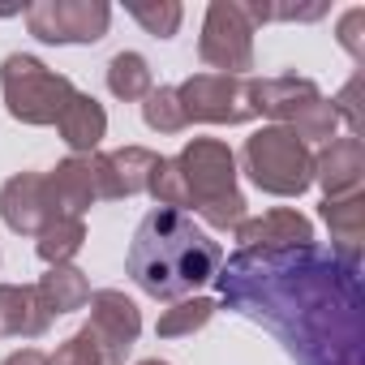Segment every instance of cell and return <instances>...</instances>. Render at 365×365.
Listing matches in <instances>:
<instances>
[{
	"mask_svg": "<svg viewBox=\"0 0 365 365\" xmlns=\"http://www.w3.org/2000/svg\"><path fill=\"white\" fill-rule=\"evenodd\" d=\"M237 241H241V250H297V245H314V224L301 211L279 207L258 220H241Z\"/></svg>",
	"mask_w": 365,
	"mask_h": 365,
	"instance_id": "obj_14",
	"label": "cell"
},
{
	"mask_svg": "<svg viewBox=\"0 0 365 365\" xmlns=\"http://www.w3.org/2000/svg\"><path fill=\"white\" fill-rule=\"evenodd\" d=\"M220 267H224V250L185 211H168V207H155L138 224L125 258L129 279L155 301H180L198 292L220 275Z\"/></svg>",
	"mask_w": 365,
	"mask_h": 365,
	"instance_id": "obj_2",
	"label": "cell"
},
{
	"mask_svg": "<svg viewBox=\"0 0 365 365\" xmlns=\"http://www.w3.org/2000/svg\"><path fill=\"white\" fill-rule=\"evenodd\" d=\"M0 365H52L39 348H22V352H14V356H5Z\"/></svg>",
	"mask_w": 365,
	"mask_h": 365,
	"instance_id": "obj_28",
	"label": "cell"
},
{
	"mask_svg": "<svg viewBox=\"0 0 365 365\" xmlns=\"http://www.w3.org/2000/svg\"><path fill=\"white\" fill-rule=\"evenodd\" d=\"M215 301L211 297H194V301H176L172 309H163L159 314V322H155V335L159 339H180V335H194L198 327H207L211 318H215Z\"/></svg>",
	"mask_w": 365,
	"mask_h": 365,
	"instance_id": "obj_22",
	"label": "cell"
},
{
	"mask_svg": "<svg viewBox=\"0 0 365 365\" xmlns=\"http://www.w3.org/2000/svg\"><path fill=\"white\" fill-rule=\"evenodd\" d=\"M0 220L22 237H39L56 220V207L48 198V176H39V172L9 176L5 190H0Z\"/></svg>",
	"mask_w": 365,
	"mask_h": 365,
	"instance_id": "obj_12",
	"label": "cell"
},
{
	"mask_svg": "<svg viewBox=\"0 0 365 365\" xmlns=\"http://www.w3.org/2000/svg\"><path fill=\"white\" fill-rule=\"evenodd\" d=\"M180 108L190 120L202 125H245L258 116L254 108V82L250 78H228V73H194L190 82L176 86Z\"/></svg>",
	"mask_w": 365,
	"mask_h": 365,
	"instance_id": "obj_8",
	"label": "cell"
},
{
	"mask_svg": "<svg viewBox=\"0 0 365 365\" xmlns=\"http://www.w3.org/2000/svg\"><path fill=\"white\" fill-rule=\"evenodd\" d=\"M322 220L331 228V250L339 258L361 262V245H365V194H344V198H327L322 202Z\"/></svg>",
	"mask_w": 365,
	"mask_h": 365,
	"instance_id": "obj_17",
	"label": "cell"
},
{
	"mask_svg": "<svg viewBox=\"0 0 365 365\" xmlns=\"http://www.w3.org/2000/svg\"><path fill=\"white\" fill-rule=\"evenodd\" d=\"M56 129H61V138H65V146L73 155H95V146L108 133V112H103V103L95 95H82L78 91L65 103V112L56 116Z\"/></svg>",
	"mask_w": 365,
	"mask_h": 365,
	"instance_id": "obj_15",
	"label": "cell"
},
{
	"mask_svg": "<svg viewBox=\"0 0 365 365\" xmlns=\"http://www.w3.org/2000/svg\"><path fill=\"white\" fill-rule=\"evenodd\" d=\"M142 120L155 133H180V129H185L190 116H185V108H180L176 86H150V95L142 99Z\"/></svg>",
	"mask_w": 365,
	"mask_h": 365,
	"instance_id": "obj_23",
	"label": "cell"
},
{
	"mask_svg": "<svg viewBox=\"0 0 365 365\" xmlns=\"http://www.w3.org/2000/svg\"><path fill=\"white\" fill-rule=\"evenodd\" d=\"M0 91H5L9 116L22 125H56L65 103L78 95L65 73L48 69L43 61H35L26 52L5 56V65H0Z\"/></svg>",
	"mask_w": 365,
	"mask_h": 365,
	"instance_id": "obj_6",
	"label": "cell"
},
{
	"mask_svg": "<svg viewBox=\"0 0 365 365\" xmlns=\"http://www.w3.org/2000/svg\"><path fill=\"white\" fill-rule=\"evenodd\" d=\"M138 365H168V361H138Z\"/></svg>",
	"mask_w": 365,
	"mask_h": 365,
	"instance_id": "obj_29",
	"label": "cell"
},
{
	"mask_svg": "<svg viewBox=\"0 0 365 365\" xmlns=\"http://www.w3.org/2000/svg\"><path fill=\"white\" fill-rule=\"evenodd\" d=\"M86 305H91V322H86L91 339L99 344V352L108 356V365H120V361L129 356V348L138 344V335H142V314H138V305H133L125 292H116V288L91 292Z\"/></svg>",
	"mask_w": 365,
	"mask_h": 365,
	"instance_id": "obj_11",
	"label": "cell"
},
{
	"mask_svg": "<svg viewBox=\"0 0 365 365\" xmlns=\"http://www.w3.org/2000/svg\"><path fill=\"white\" fill-rule=\"evenodd\" d=\"M228 309L267 327L297 365H365L361 262L335 250H237L220 275Z\"/></svg>",
	"mask_w": 365,
	"mask_h": 365,
	"instance_id": "obj_1",
	"label": "cell"
},
{
	"mask_svg": "<svg viewBox=\"0 0 365 365\" xmlns=\"http://www.w3.org/2000/svg\"><path fill=\"white\" fill-rule=\"evenodd\" d=\"M241 163H245L254 185L262 194H275V198H297L314 185V155L284 125H267L254 138H245Z\"/></svg>",
	"mask_w": 365,
	"mask_h": 365,
	"instance_id": "obj_5",
	"label": "cell"
},
{
	"mask_svg": "<svg viewBox=\"0 0 365 365\" xmlns=\"http://www.w3.org/2000/svg\"><path fill=\"white\" fill-rule=\"evenodd\" d=\"M112 26V9L103 0H39L26 5V31L39 43H99Z\"/></svg>",
	"mask_w": 365,
	"mask_h": 365,
	"instance_id": "obj_9",
	"label": "cell"
},
{
	"mask_svg": "<svg viewBox=\"0 0 365 365\" xmlns=\"http://www.w3.org/2000/svg\"><path fill=\"white\" fill-rule=\"evenodd\" d=\"M146 194H150L159 207H168V211H180V207H185V180H180V172H176V159H159V163H155Z\"/></svg>",
	"mask_w": 365,
	"mask_h": 365,
	"instance_id": "obj_25",
	"label": "cell"
},
{
	"mask_svg": "<svg viewBox=\"0 0 365 365\" xmlns=\"http://www.w3.org/2000/svg\"><path fill=\"white\" fill-rule=\"evenodd\" d=\"M108 91H112L116 99H125V103L146 99V95H150V65H146V56H138V52H116V56L108 61Z\"/></svg>",
	"mask_w": 365,
	"mask_h": 365,
	"instance_id": "obj_21",
	"label": "cell"
},
{
	"mask_svg": "<svg viewBox=\"0 0 365 365\" xmlns=\"http://www.w3.org/2000/svg\"><path fill=\"white\" fill-rule=\"evenodd\" d=\"M129 18L133 22H142L146 26V35H155V39H172L176 31H180V18H185V9L176 5V0H138V5H129Z\"/></svg>",
	"mask_w": 365,
	"mask_h": 365,
	"instance_id": "obj_24",
	"label": "cell"
},
{
	"mask_svg": "<svg viewBox=\"0 0 365 365\" xmlns=\"http://www.w3.org/2000/svg\"><path fill=\"white\" fill-rule=\"evenodd\" d=\"M198 56H202V65H211L228 78H245V69H254V22L245 18L237 0H211L202 39H198Z\"/></svg>",
	"mask_w": 365,
	"mask_h": 365,
	"instance_id": "obj_7",
	"label": "cell"
},
{
	"mask_svg": "<svg viewBox=\"0 0 365 365\" xmlns=\"http://www.w3.org/2000/svg\"><path fill=\"white\" fill-rule=\"evenodd\" d=\"M35 292H39L43 309L52 318H61V314H73V309H82L91 301V279L73 262H65V267H48V275L35 284Z\"/></svg>",
	"mask_w": 365,
	"mask_h": 365,
	"instance_id": "obj_19",
	"label": "cell"
},
{
	"mask_svg": "<svg viewBox=\"0 0 365 365\" xmlns=\"http://www.w3.org/2000/svg\"><path fill=\"white\" fill-rule=\"evenodd\" d=\"M361 26H365V9H348L344 22H339V43H344L352 56H361Z\"/></svg>",
	"mask_w": 365,
	"mask_h": 365,
	"instance_id": "obj_27",
	"label": "cell"
},
{
	"mask_svg": "<svg viewBox=\"0 0 365 365\" xmlns=\"http://www.w3.org/2000/svg\"><path fill=\"white\" fill-rule=\"evenodd\" d=\"M250 82H254V108H258V116H271L275 125L292 129L305 146L335 138L339 116H335L331 99L309 78L279 73V78H250Z\"/></svg>",
	"mask_w": 365,
	"mask_h": 365,
	"instance_id": "obj_4",
	"label": "cell"
},
{
	"mask_svg": "<svg viewBox=\"0 0 365 365\" xmlns=\"http://www.w3.org/2000/svg\"><path fill=\"white\" fill-rule=\"evenodd\" d=\"M361 176H365V146L361 138H331L318 155H314V180L322 185L327 198H344L361 190Z\"/></svg>",
	"mask_w": 365,
	"mask_h": 365,
	"instance_id": "obj_13",
	"label": "cell"
},
{
	"mask_svg": "<svg viewBox=\"0 0 365 365\" xmlns=\"http://www.w3.org/2000/svg\"><path fill=\"white\" fill-rule=\"evenodd\" d=\"M52 365H108V356L99 352V344L91 339V331L82 327L78 335H69L61 348H56V356H48Z\"/></svg>",
	"mask_w": 365,
	"mask_h": 365,
	"instance_id": "obj_26",
	"label": "cell"
},
{
	"mask_svg": "<svg viewBox=\"0 0 365 365\" xmlns=\"http://www.w3.org/2000/svg\"><path fill=\"white\" fill-rule=\"evenodd\" d=\"M82 245H86V224L73 220V215H56V220L39 232V241H35V250H39V258H43L48 267H65Z\"/></svg>",
	"mask_w": 365,
	"mask_h": 365,
	"instance_id": "obj_20",
	"label": "cell"
},
{
	"mask_svg": "<svg viewBox=\"0 0 365 365\" xmlns=\"http://www.w3.org/2000/svg\"><path fill=\"white\" fill-rule=\"evenodd\" d=\"M103 163H108V194L112 198H133V194H146L159 155L146 150V146H120V150L103 155Z\"/></svg>",
	"mask_w": 365,
	"mask_h": 365,
	"instance_id": "obj_18",
	"label": "cell"
},
{
	"mask_svg": "<svg viewBox=\"0 0 365 365\" xmlns=\"http://www.w3.org/2000/svg\"><path fill=\"white\" fill-rule=\"evenodd\" d=\"M185 180V207H194L211 228H237L245 220V194L237 190V155L220 138H194L176 155Z\"/></svg>",
	"mask_w": 365,
	"mask_h": 365,
	"instance_id": "obj_3",
	"label": "cell"
},
{
	"mask_svg": "<svg viewBox=\"0 0 365 365\" xmlns=\"http://www.w3.org/2000/svg\"><path fill=\"white\" fill-rule=\"evenodd\" d=\"M52 314L43 309L39 292L31 284H0V335L39 339L48 331Z\"/></svg>",
	"mask_w": 365,
	"mask_h": 365,
	"instance_id": "obj_16",
	"label": "cell"
},
{
	"mask_svg": "<svg viewBox=\"0 0 365 365\" xmlns=\"http://www.w3.org/2000/svg\"><path fill=\"white\" fill-rule=\"evenodd\" d=\"M48 198L56 207V215H73L82 220L95 202H112L108 194V163L103 155H69L65 163H56L48 172Z\"/></svg>",
	"mask_w": 365,
	"mask_h": 365,
	"instance_id": "obj_10",
	"label": "cell"
}]
</instances>
